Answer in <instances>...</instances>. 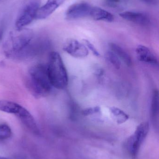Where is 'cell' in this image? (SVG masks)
<instances>
[{
  "instance_id": "cell-22",
  "label": "cell",
  "mask_w": 159,
  "mask_h": 159,
  "mask_svg": "<svg viewBox=\"0 0 159 159\" xmlns=\"http://www.w3.org/2000/svg\"><path fill=\"white\" fill-rule=\"evenodd\" d=\"M3 36V31L2 30H0V42Z\"/></svg>"
},
{
  "instance_id": "cell-5",
  "label": "cell",
  "mask_w": 159,
  "mask_h": 159,
  "mask_svg": "<svg viewBox=\"0 0 159 159\" xmlns=\"http://www.w3.org/2000/svg\"><path fill=\"white\" fill-rule=\"evenodd\" d=\"M39 7V2L31 1L22 8L16 20L15 26L17 30L24 29V27L31 23L35 19L36 12Z\"/></svg>"
},
{
  "instance_id": "cell-1",
  "label": "cell",
  "mask_w": 159,
  "mask_h": 159,
  "mask_svg": "<svg viewBox=\"0 0 159 159\" xmlns=\"http://www.w3.org/2000/svg\"><path fill=\"white\" fill-rule=\"evenodd\" d=\"M45 46L42 39H34L32 31L23 29L12 33L4 48L8 57L24 60L35 57L44 50Z\"/></svg>"
},
{
  "instance_id": "cell-3",
  "label": "cell",
  "mask_w": 159,
  "mask_h": 159,
  "mask_svg": "<svg viewBox=\"0 0 159 159\" xmlns=\"http://www.w3.org/2000/svg\"><path fill=\"white\" fill-rule=\"evenodd\" d=\"M47 66L49 77L52 87L58 89L66 88L68 83V74L58 53L54 51L50 53Z\"/></svg>"
},
{
  "instance_id": "cell-18",
  "label": "cell",
  "mask_w": 159,
  "mask_h": 159,
  "mask_svg": "<svg viewBox=\"0 0 159 159\" xmlns=\"http://www.w3.org/2000/svg\"><path fill=\"white\" fill-rule=\"evenodd\" d=\"M106 57L108 61L117 69H119L121 65L120 60L113 51H108L106 54Z\"/></svg>"
},
{
  "instance_id": "cell-6",
  "label": "cell",
  "mask_w": 159,
  "mask_h": 159,
  "mask_svg": "<svg viewBox=\"0 0 159 159\" xmlns=\"http://www.w3.org/2000/svg\"><path fill=\"white\" fill-rule=\"evenodd\" d=\"M92 7L86 2H79L69 7L65 12V16L69 20L82 18L90 16Z\"/></svg>"
},
{
  "instance_id": "cell-16",
  "label": "cell",
  "mask_w": 159,
  "mask_h": 159,
  "mask_svg": "<svg viewBox=\"0 0 159 159\" xmlns=\"http://www.w3.org/2000/svg\"><path fill=\"white\" fill-rule=\"evenodd\" d=\"M159 110V95L157 90H154L151 102V114L152 117H155L157 115Z\"/></svg>"
},
{
  "instance_id": "cell-12",
  "label": "cell",
  "mask_w": 159,
  "mask_h": 159,
  "mask_svg": "<svg viewBox=\"0 0 159 159\" xmlns=\"http://www.w3.org/2000/svg\"><path fill=\"white\" fill-rule=\"evenodd\" d=\"M90 16L96 20H102L106 22H112L114 20L113 14L106 10L97 7H92Z\"/></svg>"
},
{
  "instance_id": "cell-7",
  "label": "cell",
  "mask_w": 159,
  "mask_h": 159,
  "mask_svg": "<svg viewBox=\"0 0 159 159\" xmlns=\"http://www.w3.org/2000/svg\"><path fill=\"white\" fill-rule=\"evenodd\" d=\"M63 49L72 57L79 58L87 57L89 53L87 46L75 39L67 41L63 46Z\"/></svg>"
},
{
  "instance_id": "cell-4",
  "label": "cell",
  "mask_w": 159,
  "mask_h": 159,
  "mask_svg": "<svg viewBox=\"0 0 159 159\" xmlns=\"http://www.w3.org/2000/svg\"><path fill=\"white\" fill-rule=\"evenodd\" d=\"M149 129V123L142 122L138 125L134 133L129 137L127 143L128 152L133 158L136 157L140 148L145 138Z\"/></svg>"
},
{
  "instance_id": "cell-17",
  "label": "cell",
  "mask_w": 159,
  "mask_h": 159,
  "mask_svg": "<svg viewBox=\"0 0 159 159\" xmlns=\"http://www.w3.org/2000/svg\"><path fill=\"white\" fill-rule=\"evenodd\" d=\"M12 135V131L7 124H0V142L7 140Z\"/></svg>"
},
{
  "instance_id": "cell-10",
  "label": "cell",
  "mask_w": 159,
  "mask_h": 159,
  "mask_svg": "<svg viewBox=\"0 0 159 159\" xmlns=\"http://www.w3.org/2000/svg\"><path fill=\"white\" fill-rule=\"evenodd\" d=\"M119 16L126 20L139 25L146 26L150 23L149 18L143 13L126 11L119 14Z\"/></svg>"
},
{
  "instance_id": "cell-11",
  "label": "cell",
  "mask_w": 159,
  "mask_h": 159,
  "mask_svg": "<svg viewBox=\"0 0 159 159\" xmlns=\"http://www.w3.org/2000/svg\"><path fill=\"white\" fill-rule=\"evenodd\" d=\"M137 58L140 61L152 65L158 64V60L152 51L146 46L139 45L136 49Z\"/></svg>"
},
{
  "instance_id": "cell-13",
  "label": "cell",
  "mask_w": 159,
  "mask_h": 159,
  "mask_svg": "<svg viewBox=\"0 0 159 159\" xmlns=\"http://www.w3.org/2000/svg\"><path fill=\"white\" fill-rule=\"evenodd\" d=\"M22 106L12 101L0 100V111L8 114L17 115Z\"/></svg>"
},
{
  "instance_id": "cell-20",
  "label": "cell",
  "mask_w": 159,
  "mask_h": 159,
  "mask_svg": "<svg viewBox=\"0 0 159 159\" xmlns=\"http://www.w3.org/2000/svg\"><path fill=\"white\" fill-rule=\"evenodd\" d=\"M83 41L85 43V45L92 52L94 56H96V57H99L100 56V53L98 52V50L95 48L94 45L91 43L89 41L87 40H84Z\"/></svg>"
},
{
  "instance_id": "cell-24",
  "label": "cell",
  "mask_w": 159,
  "mask_h": 159,
  "mask_svg": "<svg viewBox=\"0 0 159 159\" xmlns=\"http://www.w3.org/2000/svg\"><path fill=\"white\" fill-rule=\"evenodd\" d=\"M145 1H147V2H149V1H151V0H145Z\"/></svg>"
},
{
  "instance_id": "cell-23",
  "label": "cell",
  "mask_w": 159,
  "mask_h": 159,
  "mask_svg": "<svg viewBox=\"0 0 159 159\" xmlns=\"http://www.w3.org/2000/svg\"><path fill=\"white\" fill-rule=\"evenodd\" d=\"M0 159H8L7 158L4 157H0Z\"/></svg>"
},
{
  "instance_id": "cell-15",
  "label": "cell",
  "mask_w": 159,
  "mask_h": 159,
  "mask_svg": "<svg viewBox=\"0 0 159 159\" xmlns=\"http://www.w3.org/2000/svg\"><path fill=\"white\" fill-rule=\"evenodd\" d=\"M110 111L112 117L118 124H122L129 120V116L118 107H110Z\"/></svg>"
},
{
  "instance_id": "cell-2",
  "label": "cell",
  "mask_w": 159,
  "mask_h": 159,
  "mask_svg": "<svg viewBox=\"0 0 159 159\" xmlns=\"http://www.w3.org/2000/svg\"><path fill=\"white\" fill-rule=\"evenodd\" d=\"M25 80L27 88L36 98L47 96L52 90L47 64H38L31 67Z\"/></svg>"
},
{
  "instance_id": "cell-14",
  "label": "cell",
  "mask_w": 159,
  "mask_h": 159,
  "mask_svg": "<svg viewBox=\"0 0 159 159\" xmlns=\"http://www.w3.org/2000/svg\"><path fill=\"white\" fill-rule=\"evenodd\" d=\"M109 47L111 51L115 53L119 59L122 60L128 66H130L132 64V60L129 54L119 46L114 43L109 44Z\"/></svg>"
},
{
  "instance_id": "cell-19",
  "label": "cell",
  "mask_w": 159,
  "mask_h": 159,
  "mask_svg": "<svg viewBox=\"0 0 159 159\" xmlns=\"http://www.w3.org/2000/svg\"><path fill=\"white\" fill-rule=\"evenodd\" d=\"M101 111V108L99 107H93L86 108L82 111V114L85 116H90L93 114H98Z\"/></svg>"
},
{
  "instance_id": "cell-8",
  "label": "cell",
  "mask_w": 159,
  "mask_h": 159,
  "mask_svg": "<svg viewBox=\"0 0 159 159\" xmlns=\"http://www.w3.org/2000/svg\"><path fill=\"white\" fill-rule=\"evenodd\" d=\"M16 116L31 132L35 135H38L40 134V130L36 121L27 109L22 107Z\"/></svg>"
},
{
  "instance_id": "cell-21",
  "label": "cell",
  "mask_w": 159,
  "mask_h": 159,
  "mask_svg": "<svg viewBox=\"0 0 159 159\" xmlns=\"http://www.w3.org/2000/svg\"><path fill=\"white\" fill-rule=\"evenodd\" d=\"M109 2H111L114 3H118L120 1V0H108Z\"/></svg>"
},
{
  "instance_id": "cell-9",
  "label": "cell",
  "mask_w": 159,
  "mask_h": 159,
  "mask_svg": "<svg viewBox=\"0 0 159 159\" xmlns=\"http://www.w3.org/2000/svg\"><path fill=\"white\" fill-rule=\"evenodd\" d=\"M65 0H48L45 4L39 7L36 12L35 19H45L54 13Z\"/></svg>"
}]
</instances>
